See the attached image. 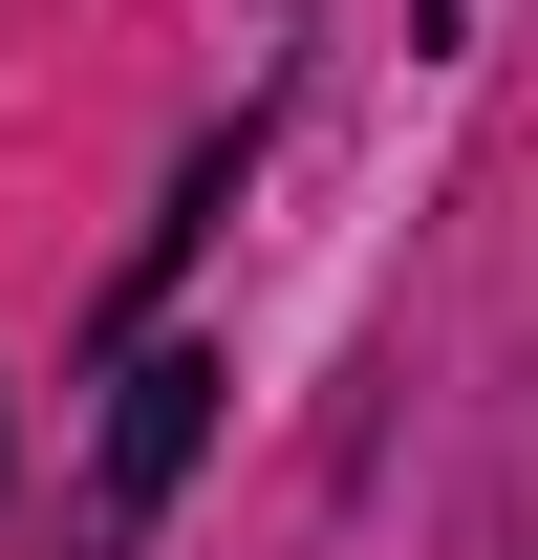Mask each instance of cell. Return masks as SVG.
<instances>
[{
    "instance_id": "obj_1",
    "label": "cell",
    "mask_w": 538,
    "mask_h": 560,
    "mask_svg": "<svg viewBox=\"0 0 538 560\" xmlns=\"http://www.w3.org/2000/svg\"><path fill=\"white\" fill-rule=\"evenodd\" d=\"M215 388H237L215 346H151L130 388H108V431H86V495H66V560H151V517H173V475L215 453Z\"/></svg>"
}]
</instances>
